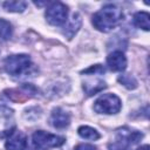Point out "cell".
<instances>
[{
    "label": "cell",
    "instance_id": "cell-1",
    "mask_svg": "<svg viewBox=\"0 0 150 150\" xmlns=\"http://www.w3.org/2000/svg\"><path fill=\"white\" fill-rule=\"evenodd\" d=\"M123 19V12L120 7L115 5H105L100 11H97L91 19L93 26L103 33H108L112 30L115 27L120 25Z\"/></svg>",
    "mask_w": 150,
    "mask_h": 150
},
{
    "label": "cell",
    "instance_id": "cell-2",
    "mask_svg": "<svg viewBox=\"0 0 150 150\" xmlns=\"http://www.w3.org/2000/svg\"><path fill=\"white\" fill-rule=\"evenodd\" d=\"M5 70L12 76H21L33 67L30 56L27 54H14L9 55L4 61Z\"/></svg>",
    "mask_w": 150,
    "mask_h": 150
},
{
    "label": "cell",
    "instance_id": "cell-3",
    "mask_svg": "<svg viewBox=\"0 0 150 150\" xmlns=\"http://www.w3.org/2000/svg\"><path fill=\"white\" fill-rule=\"evenodd\" d=\"M121 100L115 94H103L94 102V110L97 114L112 115L117 114L121 110Z\"/></svg>",
    "mask_w": 150,
    "mask_h": 150
},
{
    "label": "cell",
    "instance_id": "cell-4",
    "mask_svg": "<svg viewBox=\"0 0 150 150\" xmlns=\"http://www.w3.org/2000/svg\"><path fill=\"white\" fill-rule=\"evenodd\" d=\"M32 141H33V144L35 148L46 150V149H50V148L61 146L66 142V138L62 136H59V135L46 132L43 130H38L33 134Z\"/></svg>",
    "mask_w": 150,
    "mask_h": 150
},
{
    "label": "cell",
    "instance_id": "cell-5",
    "mask_svg": "<svg viewBox=\"0 0 150 150\" xmlns=\"http://www.w3.org/2000/svg\"><path fill=\"white\" fill-rule=\"evenodd\" d=\"M47 22L52 26H62L66 23L68 18V7L62 2H52L50 6L46 9Z\"/></svg>",
    "mask_w": 150,
    "mask_h": 150
},
{
    "label": "cell",
    "instance_id": "cell-6",
    "mask_svg": "<svg viewBox=\"0 0 150 150\" xmlns=\"http://www.w3.org/2000/svg\"><path fill=\"white\" fill-rule=\"evenodd\" d=\"M5 94L9 100H12L14 102H22L25 100H28V98L35 96L38 94V89H36V87H34L30 83H23L19 88L5 90Z\"/></svg>",
    "mask_w": 150,
    "mask_h": 150
},
{
    "label": "cell",
    "instance_id": "cell-7",
    "mask_svg": "<svg viewBox=\"0 0 150 150\" xmlns=\"http://www.w3.org/2000/svg\"><path fill=\"white\" fill-rule=\"evenodd\" d=\"M15 130L14 112L6 105H0V137L9 136Z\"/></svg>",
    "mask_w": 150,
    "mask_h": 150
},
{
    "label": "cell",
    "instance_id": "cell-8",
    "mask_svg": "<svg viewBox=\"0 0 150 150\" xmlns=\"http://www.w3.org/2000/svg\"><path fill=\"white\" fill-rule=\"evenodd\" d=\"M142 138H143V134L141 131L132 130L128 127L120 128L116 130V139L115 141L120 142L121 144H123L127 148H129L130 145L137 144Z\"/></svg>",
    "mask_w": 150,
    "mask_h": 150
},
{
    "label": "cell",
    "instance_id": "cell-9",
    "mask_svg": "<svg viewBox=\"0 0 150 150\" xmlns=\"http://www.w3.org/2000/svg\"><path fill=\"white\" fill-rule=\"evenodd\" d=\"M49 122L55 129H66L70 124V115L62 108H55L50 114Z\"/></svg>",
    "mask_w": 150,
    "mask_h": 150
},
{
    "label": "cell",
    "instance_id": "cell-10",
    "mask_svg": "<svg viewBox=\"0 0 150 150\" xmlns=\"http://www.w3.org/2000/svg\"><path fill=\"white\" fill-rule=\"evenodd\" d=\"M7 150H25L27 146V137L22 131L14 130L5 143Z\"/></svg>",
    "mask_w": 150,
    "mask_h": 150
},
{
    "label": "cell",
    "instance_id": "cell-11",
    "mask_svg": "<svg viewBox=\"0 0 150 150\" xmlns=\"http://www.w3.org/2000/svg\"><path fill=\"white\" fill-rule=\"evenodd\" d=\"M107 64L112 71H123L127 68V57L123 52L115 50L107 56Z\"/></svg>",
    "mask_w": 150,
    "mask_h": 150
},
{
    "label": "cell",
    "instance_id": "cell-12",
    "mask_svg": "<svg viewBox=\"0 0 150 150\" xmlns=\"http://www.w3.org/2000/svg\"><path fill=\"white\" fill-rule=\"evenodd\" d=\"M105 87H107L105 82L100 79H96V80L88 79L87 81H83V84H82V88L88 96H91V95H95V94L102 91Z\"/></svg>",
    "mask_w": 150,
    "mask_h": 150
},
{
    "label": "cell",
    "instance_id": "cell-13",
    "mask_svg": "<svg viewBox=\"0 0 150 150\" xmlns=\"http://www.w3.org/2000/svg\"><path fill=\"white\" fill-rule=\"evenodd\" d=\"M82 25V18L79 13H74L68 21V25L66 26V29L63 30V34L66 35L67 39H73V36L79 32L80 27Z\"/></svg>",
    "mask_w": 150,
    "mask_h": 150
},
{
    "label": "cell",
    "instance_id": "cell-14",
    "mask_svg": "<svg viewBox=\"0 0 150 150\" xmlns=\"http://www.w3.org/2000/svg\"><path fill=\"white\" fill-rule=\"evenodd\" d=\"M132 23L143 29V30H149L150 29V15L148 12H137L135 13L134 18H132Z\"/></svg>",
    "mask_w": 150,
    "mask_h": 150
},
{
    "label": "cell",
    "instance_id": "cell-15",
    "mask_svg": "<svg viewBox=\"0 0 150 150\" xmlns=\"http://www.w3.org/2000/svg\"><path fill=\"white\" fill-rule=\"evenodd\" d=\"M77 134L80 137H82L84 139H89V141H96L100 138L98 131L89 125H81L77 129Z\"/></svg>",
    "mask_w": 150,
    "mask_h": 150
},
{
    "label": "cell",
    "instance_id": "cell-16",
    "mask_svg": "<svg viewBox=\"0 0 150 150\" xmlns=\"http://www.w3.org/2000/svg\"><path fill=\"white\" fill-rule=\"evenodd\" d=\"M4 8L7 12H14V13H21L26 9L27 2L26 1H6L4 2Z\"/></svg>",
    "mask_w": 150,
    "mask_h": 150
},
{
    "label": "cell",
    "instance_id": "cell-17",
    "mask_svg": "<svg viewBox=\"0 0 150 150\" xmlns=\"http://www.w3.org/2000/svg\"><path fill=\"white\" fill-rule=\"evenodd\" d=\"M13 35V27L9 21L0 19V38L4 40H9Z\"/></svg>",
    "mask_w": 150,
    "mask_h": 150
},
{
    "label": "cell",
    "instance_id": "cell-18",
    "mask_svg": "<svg viewBox=\"0 0 150 150\" xmlns=\"http://www.w3.org/2000/svg\"><path fill=\"white\" fill-rule=\"evenodd\" d=\"M118 82L122 83L128 89H135L138 86L137 80L132 75H130V74H121L118 76Z\"/></svg>",
    "mask_w": 150,
    "mask_h": 150
},
{
    "label": "cell",
    "instance_id": "cell-19",
    "mask_svg": "<svg viewBox=\"0 0 150 150\" xmlns=\"http://www.w3.org/2000/svg\"><path fill=\"white\" fill-rule=\"evenodd\" d=\"M105 73V68L102 66V64H95V66H91L84 70H82V74H86V75H101V74H104Z\"/></svg>",
    "mask_w": 150,
    "mask_h": 150
},
{
    "label": "cell",
    "instance_id": "cell-20",
    "mask_svg": "<svg viewBox=\"0 0 150 150\" xmlns=\"http://www.w3.org/2000/svg\"><path fill=\"white\" fill-rule=\"evenodd\" d=\"M74 150H97L96 146H94L93 144H87V143H81L79 145H76L74 148Z\"/></svg>",
    "mask_w": 150,
    "mask_h": 150
},
{
    "label": "cell",
    "instance_id": "cell-21",
    "mask_svg": "<svg viewBox=\"0 0 150 150\" xmlns=\"http://www.w3.org/2000/svg\"><path fill=\"white\" fill-rule=\"evenodd\" d=\"M136 150H149V145H148V144H145V145H142V146L137 148Z\"/></svg>",
    "mask_w": 150,
    "mask_h": 150
},
{
    "label": "cell",
    "instance_id": "cell-22",
    "mask_svg": "<svg viewBox=\"0 0 150 150\" xmlns=\"http://www.w3.org/2000/svg\"><path fill=\"white\" fill-rule=\"evenodd\" d=\"M0 53H1V45H0Z\"/></svg>",
    "mask_w": 150,
    "mask_h": 150
}]
</instances>
